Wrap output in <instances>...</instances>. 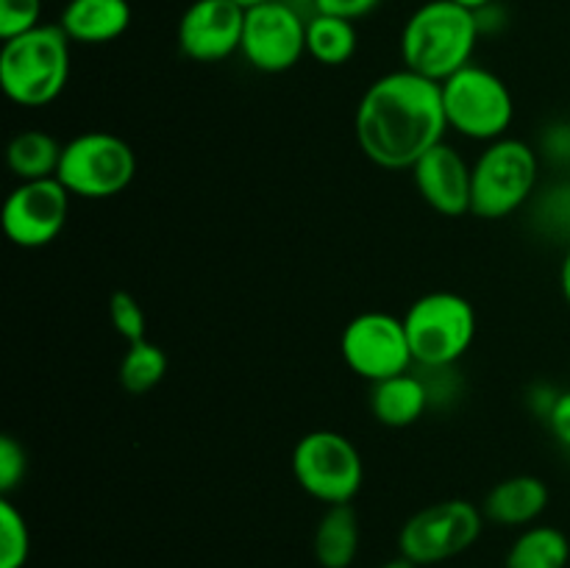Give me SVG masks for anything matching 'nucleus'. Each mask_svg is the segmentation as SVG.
<instances>
[{
  "label": "nucleus",
  "mask_w": 570,
  "mask_h": 568,
  "mask_svg": "<svg viewBox=\"0 0 570 568\" xmlns=\"http://www.w3.org/2000/svg\"><path fill=\"white\" fill-rule=\"evenodd\" d=\"M289 3H293V6H298V3H312V6H315V0H289Z\"/></svg>",
  "instance_id": "f704fd0d"
},
{
  "label": "nucleus",
  "mask_w": 570,
  "mask_h": 568,
  "mask_svg": "<svg viewBox=\"0 0 570 568\" xmlns=\"http://www.w3.org/2000/svg\"><path fill=\"white\" fill-rule=\"evenodd\" d=\"M31 555L28 521L9 496H0V568H26Z\"/></svg>",
  "instance_id": "5701e85b"
},
{
  "label": "nucleus",
  "mask_w": 570,
  "mask_h": 568,
  "mask_svg": "<svg viewBox=\"0 0 570 568\" xmlns=\"http://www.w3.org/2000/svg\"><path fill=\"white\" fill-rule=\"evenodd\" d=\"M137 176V154L111 131H87L61 148L59 178L78 198H115Z\"/></svg>",
  "instance_id": "0eeeda50"
},
{
  "label": "nucleus",
  "mask_w": 570,
  "mask_h": 568,
  "mask_svg": "<svg viewBox=\"0 0 570 568\" xmlns=\"http://www.w3.org/2000/svg\"><path fill=\"white\" fill-rule=\"evenodd\" d=\"M232 3H237L239 9L250 11V9H256V6H265V3H271V0H232Z\"/></svg>",
  "instance_id": "72a5a7b5"
},
{
  "label": "nucleus",
  "mask_w": 570,
  "mask_h": 568,
  "mask_svg": "<svg viewBox=\"0 0 570 568\" xmlns=\"http://www.w3.org/2000/svg\"><path fill=\"white\" fill-rule=\"evenodd\" d=\"M379 3H382V0H315V11L356 22L362 20V17L371 14V11H376Z\"/></svg>",
  "instance_id": "cd10ccee"
},
{
  "label": "nucleus",
  "mask_w": 570,
  "mask_h": 568,
  "mask_svg": "<svg viewBox=\"0 0 570 568\" xmlns=\"http://www.w3.org/2000/svg\"><path fill=\"white\" fill-rule=\"evenodd\" d=\"M59 26L72 42H115L131 26V3L128 0H67Z\"/></svg>",
  "instance_id": "dca6fc26"
},
{
  "label": "nucleus",
  "mask_w": 570,
  "mask_h": 568,
  "mask_svg": "<svg viewBox=\"0 0 570 568\" xmlns=\"http://www.w3.org/2000/svg\"><path fill=\"white\" fill-rule=\"evenodd\" d=\"M239 53L262 72L289 70L306 53V20L289 0H271L245 11Z\"/></svg>",
  "instance_id": "9b49d317"
},
{
  "label": "nucleus",
  "mask_w": 570,
  "mask_h": 568,
  "mask_svg": "<svg viewBox=\"0 0 570 568\" xmlns=\"http://www.w3.org/2000/svg\"><path fill=\"white\" fill-rule=\"evenodd\" d=\"M440 89H443L445 123L462 137L495 143L512 126L515 104L510 87L488 67L471 61L460 72L445 78Z\"/></svg>",
  "instance_id": "423d86ee"
},
{
  "label": "nucleus",
  "mask_w": 570,
  "mask_h": 568,
  "mask_svg": "<svg viewBox=\"0 0 570 568\" xmlns=\"http://www.w3.org/2000/svg\"><path fill=\"white\" fill-rule=\"evenodd\" d=\"M61 148L65 145L56 143L50 134L28 128V131H20L11 137L9 148H6V161H9V170L20 182L56 178L61 161Z\"/></svg>",
  "instance_id": "6ab92c4d"
},
{
  "label": "nucleus",
  "mask_w": 570,
  "mask_h": 568,
  "mask_svg": "<svg viewBox=\"0 0 570 568\" xmlns=\"http://www.w3.org/2000/svg\"><path fill=\"white\" fill-rule=\"evenodd\" d=\"M543 150L551 159L570 165V123H554L543 137Z\"/></svg>",
  "instance_id": "c85d7f7f"
},
{
  "label": "nucleus",
  "mask_w": 570,
  "mask_h": 568,
  "mask_svg": "<svg viewBox=\"0 0 570 568\" xmlns=\"http://www.w3.org/2000/svg\"><path fill=\"white\" fill-rule=\"evenodd\" d=\"M415 368H417V376H421L423 384H426L429 407L443 404V401H451L460 395L462 382L460 376H456L454 365H438V368L415 365Z\"/></svg>",
  "instance_id": "bb28decb"
},
{
  "label": "nucleus",
  "mask_w": 570,
  "mask_h": 568,
  "mask_svg": "<svg viewBox=\"0 0 570 568\" xmlns=\"http://www.w3.org/2000/svg\"><path fill=\"white\" fill-rule=\"evenodd\" d=\"M70 42L65 28L42 22L11 37L0 50V87L17 106H48L70 81Z\"/></svg>",
  "instance_id": "7ed1b4c3"
},
{
  "label": "nucleus",
  "mask_w": 570,
  "mask_h": 568,
  "mask_svg": "<svg viewBox=\"0 0 570 568\" xmlns=\"http://www.w3.org/2000/svg\"><path fill=\"white\" fill-rule=\"evenodd\" d=\"M445 128L440 84L406 67L376 78L356 106V143L384 170H410Z\"/></svg>",
  "instance_id": "f257e3e1"
},
{
  "label": "nucleus",
  "mask_w": 570,
  "mask_h": 568,
  "mask_svg": "<svg viewBox=\"0 0 570 568\" xmlns=\"http://www.w3.org/2000/svg\"><path fill=\"white\" fill-rule=\"evenodd\" d=\"M482 527L484 512L473 501H438L406 518L399 532V551L415 566H434L471 549Z\"/></svg>",
  "instance_id": "1a4fd4ad"
},
{
  "label": "nucleus",
  "mask_w": 570,
  "mask_h": 568,
  "mask_svg": "<svg viewBox=\"0 0 570 568\" xmlns=\"http://www.w3.org/2000/svg\"><path fill=\"white\" fill-rule=\"evenodd\" d=\"M404 329L415 365H456L476 337V312L465 295L434 290L412 301Z\"/></svg>",
  "instance_id": "20e7f679"
},
{
  "label": "nucleus",
  "mask_w": 570,
  "mask_h": 568,
  "mask_svg": "<svg viewBox=\"0 0 570 568\" xmlns=\"http://www.w3.org/2000/svg\"><path fill=\"white\" fill-rule=\"evenodd\" d=\"M476 11L454 0H429L415 9L401 31V56L406 70L443 84L471 65L479 42Z\"/></svg>",
  "instance_id": "f03ea898"
},
{
  "label": "nucleus",
  "mask_w": 570,
  "mask_h": 568,
  "mask_svg": "<svg viewBox=\"0 0 570 568\" xmlns=\"http://www.w3.org/2000/svg\"><path fill=\"white\" fill-rule=\"evenodd\" d=\"M540 159L523 139L501 137L490 143L473 161L471 215L501 221L521 209L534 193Z\"/></svg>",
  "instance_id": "39448f33"
},
{
  "label": "nucleus",
  "mask_w": 570,
  "mask_h": 568,
  "mask_svg": "<svg viewBox=\"0 0 570 568\" xmlns=\"http://www.w3.org/2000/svg\"><path fill=\"white\" fill-rule=\"evenodd\" d=\"M321 568H348L360 551V516L354 505H328L312 538Z\"/></svg>",
  "instance_id": "a211bd4d"
},
{
  "label": "nucleus",
  "mask_w": 570,
  "mask_h": 568,
  "mask_svg": "<svg viewBox=\"0 0 570 568\" xmlns=\"http://www.w3.org/2000/svg\"><path fill=\"white\" fill-rule=\"evenodd\" d=\"M570 560V540L562 529L534 523L512 540L507 551V568H566Z\"/></svg>",
  "instance_id": "aec40b11"
},
{
  "label": "nucleus",
  "mask_w": 570,
  "mask_h": 568,
  "mask_svg": "<svg viewBox=\"0 0 570 568\" xmlns=\"http://www.w3.org/2000/svg\"><path fill=\"white\" fill-rule=\"evenodd\" d=\"M26 468L28 457L22 443L17 438H11V434H3L0 438V493L9 496L20 484L22 477H26Z\"/></svg>",
  "instance_id": "a878e982"
},
{
  "label": "nucleus",
  "mask_w": 570,
  "mask_h": 568,
  "mask_svg": "<svg viewBox=\"0 0 570 568\" xmlns=\"http://www.w3.org/2000/svg\"><path fill=\"white\" fill-rule=\"evenodd\" d=\"M39 17H42V0H0V39L6 42L42 26Z\"/></svg>",
  "instance_id": "393cba45"
},
{
  "label": "nucleus",
  "mask_w": 570,
  "mask_h": 568,
  "mask_svg": "<svg viewBox=\"0 0 570 568\" xmlns=\"http://www.w3.org/2000/svg\"><path fill=\"white\" fill-rule=\"evenodd\" d=\"M70 193L59 178L20 182L3 200V232L20 248L50 245L67 226Z\"/></svg>",
  "instance_id": "f8f14e48"
},
{
  "label": "nucleus",
  "mask_w": 570,
  "mask_h": 568,
  "mask_svg": "<svg viewBox=\"0 0 570 568\" xmlns=\"http://www.w3.org/2000/svg\"><path fill=\"white\" fill-rule=\"evenodd\" d=\"M410 170L417 193L434 212L445 217H462L471 212L473 165H468V159L454 145L443 139L432 150H426Z\"/></svg>",
  "instance_id": "4468645a"
},
{
  "label": "nucleus",
  "mask_w": 570,
  "mask_h": 568,
  "mask_svg": "<svg viewBox=\"0 0 570 568\" xmlns=\"http://www.w3.org/2000/svg\"><path fill=\"white\" fill-rule=\"evenodd\" d=\"M549 427L554 432V438L570 449V390L560 393V399H557L554 410L549 415Z\"/></svg>",
  "instance_id": "c756f323"
},
{
  "label": "nucleus",
  "mask_w": 570,
  "mask_h": 568,
  "mask_svg": "<svg viewBox=\"0 0 570 568\" xmlns=\"http://www.w3.org/2000/svg\"><path fill=\"white\" fill-rule=\"evenodd\" d=\"M560 284H562V295H566V301L570 304V248L566 254V259H562V271H560Z\"/></svg>",
  "instance_id": "7c9ffc66"
},
{
  "label": "nucleus",
  "mask_w": 570,
  "mask_h": 568,
  "mask_svg": "<svg viewBox=\"0 0 570 568\" xmlns=\"http://www.w3.org/2000/svg\"><path fill=\"white\" fill-rule=\"evenodd\" d=\"M167 373V354L161 345L150 343L148 337L139 343H128L126 356L120 362V384L126 393L142 395L154 390Z\"/></svg>",
  "instance_id": "4be33fe9"
},
{
  "label": "nucleus",
  "mask_w": 570,
  "mask_h": 568,
  "mask_svg": "<svg viewBox=\"0 0 570 568\" xmlns=\"http://www.w3.org/2000/svg\"><path fill=\"white\" fill-rule=\"evenodd\" d=\"M546 507H549V484L532 473L501 479L482 501L484 521L499 527H529L534 518L543 516Z\"/></svg>",
  "instance_id": "2eb2a0df"
},
{
  "label": "nucleus",
  "mask_w": 570,
  "mask_h": 568,
  "mask_svg": "<svg viewBox=\"0 0 570 568\" xmlns=\"http://www.w3.org/2000/svg\"><path fill=\"white\" fill-rule=\"evenodd\" d=\"M429 410L426 384L417 373L406 371L399 376L371 384V412L379 423L390 429H404L421 421Z\"/></svg>",
  "instance_id": "f3484780"
},
{
  "label": "nucleus",
  "mask_w": 570,
  "mask_h": 568,
  "mask_svg": "<svg viewBox=\"0 0 570 568\" xmlns=\"http://www.w3.org/2000/svg\"><path fill=\"white\" fill-rule=\"evenodd\" d=\"M109 321L126 343H139L148 332V317L139 301L128 290H115L109 295Z\"/></svg>",
  "instance_id": "b1692460"
},
{
  "label": "nucleus",
  "mask_w": 570,
  "mask_h": 568,
  "mask_svg": "<svg viewBox=\"0 0 570 568\" xmlns=\"http://www.w3.org/2000/svg\"><path fill=\"white\" fill-rule=\"evenodd\" d=\"M340 351L345 365L371 384L412 371L415 365L404 317L390 312H362L351 317L340 337Z\"/></svg>",
  "instance_id": "9d476101"
},
{
  "label": "nucleus",
  "mask_w": 570,
  "mask_h": 568,
  "mask_svg": "<svg viewBox=\"0 0 570 568\" xmlns=\"http://www.w3.org/2000/svg\"><path fill=\"white\" fill-rule=\"evenodd\" d=\"M356 45H360V37H356V26L351 20L321 14V11L306 20V53L321 65H345L356 53Z\"/></svg>",
  "instance_id": "412c9836"
},
{
  "label": "nucleus",
  "mask_w": 570,
  "mask_h": 568,
  "mask_svg": "<svg viewBox=\"0 0 570 568\" xmlns=\"http://www.w3.org/2000/svg\"><path fill=\"white\" fill-rule=\"evenodd\" d=\"M454 3L465 6V9H471V11H479V9H484V6H493L495 0H454Z\"/></svg>",
  "instance_id": "473e14b6"
},
{
  "label": "nucleus",
  "mask_w": 570,
  "mask_h": 568,
  "mask_svg": "<svg viewBox=\"0 0 570 568\" xmlns=\"http://www.w3.org/2000/svg\"><path fill=\"white\" fill-rule=\"evenodd\" d=\"M289 466L301 490L326 507L354 501L365 479V462L354 440L332 429L306 432L295 443Z\"/></svg>",
  "instance_id": "6e6552de"
},
{
  "label": "nucleus",
  "mask_w": 570,
  "mask_h": 568,
  "mask_svg": "<svg viewBox=\"0 0 570 568\" xmlns=\"http://www.w3.org/2000/svg\"><path fill=\"white\" fill-rule=\"evenodd\" d=\"M379 568H417V566L412 560H406L404 555H399V557H393V560H387L384 566H379Z\"/></svg>",
  "instance_id": "2f4dec72"
},
{
  "label": "nucleus",
  "mask_w": 570,
  "mask_h": 568,
  "mask_svg": "<svg viewBox=\"0 0 570 568\" xmlns=\"http://www.w3.org/2000/svg\"><path fill=\"white\" fill-rule=\"evenodd\" d=\"M245 9L232 0H193L178 20V48L187 59L223 61L243 48Z\"/></svg>",
  "instance_id": "ddd939ff"
}]
</instances>
